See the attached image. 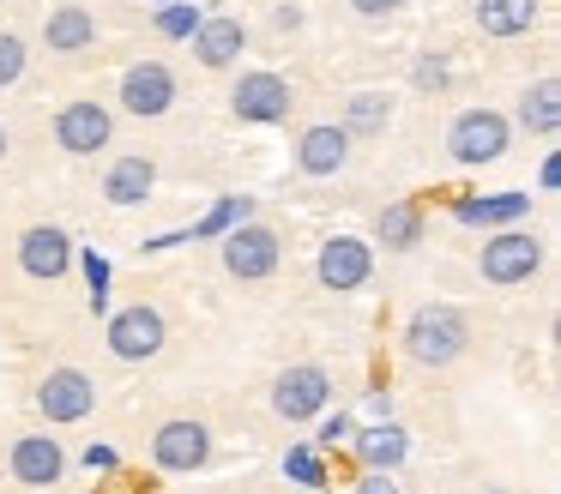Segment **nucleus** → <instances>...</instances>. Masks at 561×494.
I'll return each mask as SVG.
<instances>
[{
	"instance_id": "1",
	"label": "nucleus",
	"mask_w": 561,
	"mask_h": 494,
	"mask_svg": "<svg viewBox=\"0 0 561 494\" xmlns=\"http://www.w3.org/2000/svg\"><path fill=\"white\" fill-rule=\"evenodd\" d=\"M399 344L416 368H453V361L471 349V320H465L453 301H423V308L404 320Z\"/></svg>"
},
{
	"instance_id": "2",
	"label": "nucleus",
	"mask_w": 561,
	"mask_h": 494,
	"mask_svg": "<svg viewBox=\"0 0 561 494\" xmlns=\"http://www.w3.org/2000/svg\"><path fill=\"white\" fill-rule=\"evenodd\" d=\"M537 272H543V235H531V229H519V223L495 229V235L477 248V277L495 284V289H519V284H531Z\"/></svg>"
},
{
	"instance_id": "3",
	"label": "nucleus",
	"mask_w": 561,
	"mask_h": 494,
	"mask_svg": "<svg viewBox=\"0 0 561 494\" xmlns=\"http://www.w3.org/2000/svg\"><path fill=\"white\" fill-rule=\"evenodd\" d=\"M513 145V120L501 108H459L447 127V157L459 169H483V163H501Z\"/></svg>"
},
{
	"instance_id": "4",
	"label": "nucleus",
	"mask_w": 561,
	"mask_h": 494,
	"mask_svg": "<svg viewBox=\"0 0 561 494\" xmlns=\"http://www.w3.org/2000/svg\"><path fill=\"white\" fill-rule=\"evenodd\" d=\"M218 253H224V272H230L236 284H266L284 260V235L272 223H260V217H248V223H236L218 235Z\"/></svg>"
},
{
	"instance_id": "5",
	"label": "nucleus",
	"mask_w": 561,
	"mask_h": 494,
	"mask_svg": "<svg viewBox=\"0 0 561 494\" xmlns=\"http://www.w3.org/2000/svg\"><path fill=\"white\" fill-rule=\"evenodd\" d=\"M103 344H110L115 361H151V356H163V344H170V320H163L158 301H127V308L110 313Z\"/></svg>"
},
{
	"instance_id": "6",
	"label": "nucleus",
	"mask_w": 561,
	"mask_h": 494,
	"mask_svg": "<svg viewBox=\"0 0 561 494\" xmlns=\"http://www.w3.org/2000/svg\"><path fill=\"white\" fill-rule=\"evenodd\" d=\"M266 398H272V416L302 428L320 410H332V374L320 368V361H290V368H278V380H272Z\"/></svg>"
},
{
	"instance_id": "7",
	"label": "nucleus",
	"mask_w": 561,
	"mask_h": 494,
	"mask_svg": "<svg viewBox=\"0 0 561 494\" xmlns=\"http://www.w3.org/2000/svg\"><path fill=\"white\" fill-rule=\"evenodd\" d=\"M211 452H218V440H211V428L199 416H170L151 434V464L163 476H194V470L211 464Z\"/></svg>"
},
{
	"instance_id": "8",
	"label": "nucleus",
	"mask_w": 561,
	"mask_h": 494,
	"mask_svg": "<svg viewBox=\"0 0 561 494\" xmlns=\"http://www.w3.org/2000/svg\"><path fill=\"white\" fill-rule=\"evenodd\" d=\"M290 108H296V91H290V79L272 72V67H254L230 84V115L242 120V127H278V120H290Z\"/></svg>"
},
{
	"instance_id": "9",
	"label": "nucleus",
	"mask_w": 561,
	"mask_h": 494,
	"mask_svg": "<svg viewBox=\"0 0 561 494\" xmlns=\"http://www.w3.org/2000/svg\"><path fill=\"white\" fill-rule=\"evenodd\" d=\"M314 277L332 296H356V289H368V277H375V248H368L363 235H351V229H339V235L320 241Z\"/></svg>"
},
{
	"instance_id": "10",
	"label": "nucleus",
	"mask_w": 561,
	"mask_h": 494,
	"mask_svg": "<svg viewBox=\"0 0 561 494\" xmlns=\"http://www.w3.org/2000/svg\"><path fill=\"white\" fill-rule=\"evenodd\" d=\"M98 410V380L85 368H49L37 380V416L49 428H67V422H85Z\"/></svg>"
},
{
	"instance_id": "11",
	"label": "nucleus",
	"mask_w": 561,
	"mask_h": 494,
	"mask_svg": "<svg viewBox=\"0 0 561 494\" xmlns=\"http://www.w3.org/2000/svg\"><path fill=\"white\" fill-rule=\"evenodd\" d=\"M79 260V241L67 235L61 223H31L25 235H19V272L31 277V284H61L67 272H73Z\"/></svg>"
},
{
	"instance_id": "12",
	"label": "nucleus",
	"mask_w": 561,
	"mask_h": 494,
	"mask_svg": "<svg viewBox=\"0 0 561 494\" xmlns=\"http://www.w3.org/2000/svg\"><path fill=\"white\" fill-rule=\"evenodd\" d=\"M115 96H122V108L134 120H158L175 108V72L163 60H134L122 72V84H115Z\"/></svg>"
},
{
	"instance_id": "13",
	"label": "nucleus",
	"mask_w": 561,
	"mask_h": 494,
	"mask_svg": "<svg viewBox=\"0 0 561 494\" xmlns=\"http://www.w3.org/2000/svg\"><path fill=\"white\" fill-rule=\"evenodd\" d=\"M55 145H61L67 157H98L115 145V115L103 103H91V96H79V103H67L61 115H55Z\"/></svg>"
},
{
	"instance_id": "14",
	"label": "nucleus",
	"mask_w": 561,
	"mask_h": 494,
	"mask_svg": "<svg viewBox=\"0 0 561 494\" xmlns=\"http://www.w3.org/2000/svg\"><path fill=\"white\" fill-rule=\"evenodd\" d=\"M7 470H13L19 489H55L67 476V446L55 434H19L13 452H7Z\"/></svg>"
},
{
	"instance_id": "15",
	"label": "nucleus",
	"mask_w": 561,
	"mask_h": 494,
	"mask_svg": "<svg viewBox=\"0 0 561 494\" xmlns=\"http://www.w3.org/2000/svg\"><path fill=\"white\" fill-rule=\"evenodd\" d=\"M351 133L339 127V120H314V127H302V139H296V169H302L308 181H327L339 175L344 163H351Z\"/></svg>"
},
{
	"instance_id": "16",
	"label": "nucleus",
	"mask_w": 561,
	"mask_h": 494,
	"mask_svg": "<svg viewBox=\"0 0 561 494\" xmlns=\"http://www.w3.org/2000/svg\"><path fill=\"white\" fill-rule=\"evenodd\" d=\"M187 43H194V60L206 72H224V67H236V60H242L248 24L236 19V12H206V19H199V31L187 36Z\"/></svg>"
},
{
	"instance_id": "17",
	"label": "nucleus",
	"mask_w": 561,
	"mask_h": 494,
	"mask_svg": "<svg viewBox=\"0 0 561 494\" xmlns=\"http://www.w3.org/2000/svg\"><path fill=\"white\" fill-rule=\"evenodd\" d=\"M351 452L363 470H404V458H411V434H404V422L380 416L368 422V428L351 434Z\"/></svg>"
},
{
	"instance_id": "18",
	"label": "nucleus",
	"mask_w": 561,
	"mask_h": 494,
	"mask_svg": "<svg viewBox=\"0 0 561 494\" xmlns=\"http://www.w3.org/2000/svg\"><path fill=\"white\" fill-rule=\"evenodd\" d=\"M43 48H49V55H85V48H98V12L79 7V0L49 7V19H43Z\"/></svg>"
},
{
	"instance_id": "19",
	"label": "nucleus",
	"mask_w": 561,
	"mask_h": 494,
	"mask_svg": "<svg viewBox=\"0 0 561 494\" xmlns=\"http://www.w3.org/2000/svg\"><path fill=\"white\" fill-rule=\"evenodd\" d=\"M151 193H158V163L151 157H115L110 169H103V199L115 205V211H134V205H146Z\"/></svg>"
},
{
	"instance_id": "20",
	"label": "nucleus",
	"mask_w": 561,
	"mask_h": 494,
	"mask_svg": "<svg viewBox=\"0 0 561 494\" xmlns=\"http://www.w3.org/2000/svg\"><path fill=\"white\" fill-rule=\"evenodd\" d=\"M531 211V193H465L453 199V223L465 229H507Z\"/></svg>"
},
{
	"instance_id": "21",
	"label": "nucleus",
	"mask_w": 561,
	"mask_h": 494,
	"mask_svg": "<svg viewBox=\"0 0 561 494\" xmlns=\"http://www.w3.org/2000/svg\"><path fill=\"white\" fill-rule=\"evenodd\" d=\"M513 127L537 133V139H556V133H561V84L556 79L525 84L519 103H513Z\"/></svg>"
},
{
	"instance_id": "22",
	"label": "nucleus",
	"mask_w": 561,
	"mask_h": 494,
	"mask_svg": "<svg viewBox=\"0 0 561 494\" xmlns=\"http://www.w3.org/2000/svg\"><path fill=\"white\" fill-rule=\"evenodd\" d=\"M392 115H399V103H392L387 91H351L344 96L339 127L351 133V139H380V133L392 127Z\"/></svg>"
},
{
	"instance_id": "23",
	"label": "nucleus",
	"mask_w": 561,
	"mask_h": 494,
	"mask_svg": "<svg viewBox=\"0 0 561 494\" xmlns=\"http://www.w3.org/2000/svg\"><path fill=\"white\" fill-rule=\"evenodd\" d=\"M471 19H477L483 36H525L537 19H543V0H477Z\"/></svg>"
},
{
	"instance_id": "24",
	"label": "nucleus",
	"mask_w": 561,
	"mask_h": 494,
	"mask_svg": "<svg viewBox=\"0 0 561 494\" xmlns=\"http://www.w3.org/2000/svg\"><path fill=\"white\" fill-rule=\"evenodd\" d=\"M423 229H428V217L416 199H392V205H380V217H375V241H387V253H411L416 241H423Z\"/></svg>"
},
{
	"instance_id": "25",
	"label": "nucleus",
	"mask_w": 561,
	"mask_h": 494,
	"mask_svg": "<svg viewBox=\"0 0 561 494\" xmlns=\"http://www.w3.org/2000/svg\"><path fill=\"white\" fill-rule=\"evenodd\" d=\"M248 217H254V199H248V193H230V199H218V205H211V211L199 217L194 229H187V241H218L224 229L248 223Z\"/></svg>"
},
{
	"instance_id": "26",
	"label": "nucleus",
	"mask_w": 561,
	"mask_h": 494,
	"mask_svg": "<svg viewBox=\"0 0 561 494\" xmlns=\"http://www.w3.org/2000/svg\"><path fill=\"white\" fill-rule=\"evenodd\" d=\"M284 476L302 482V489H327V458H320V446L296 440L290 452H284Z\"/></svg>"
},
{
	"instance_id": "27",
	"label": "nucleus",
	"mask_w": 561,
	"mask_h": 494,
	"mask_svg": "<svg viewBox=\"0 0 561 494\" xmlns=\"http://www.w3.org/2000/svg\"><path fill=\"white\" fill-rule=\"evenodd\" d=\"M199 19H206V12H199L194 0H170V7H158V36H170V43H187V36L199 31Z\"/></svg>"
},
{
	"instance_id": "28",
	"label": "nucleus",
	"mask_w": 561,
	"mask_h": 494,
	"mask_svg": "<svg viewBox=\"0 0 561 494\" xmlns=\"http://www.w3.org/2000/svg\"><path fill=\"white\" fill-rule=\"evenodd\" d=\"M411 84H416L423 96H440V91L453 84V60L435 55V48H428V55H416V60H411Z\"/></svg>"
},
{
	"instance_id": "29",
	"label": "nucleus",
	"mask_w": 561,
	"mask_h": 494,
	"mask_svg": "<svg viewBox=\"0 0 561 494\" xmlns=\"http://www.w3.org/2000/svg\"><path fill=\"white\" fill-rule=\"evenodd\" d=\"M73 265H85V284H91V313H110V260L103 253H79Z\"/></svg>"
},
{
	"instance_id": "30",
	"label": "nucleus",
	"mask_w": 561,
	"mask_h": 494,
	"mask_svg": "<svg viewBox=\"0 0 561 494\" xmlns=\"http://www.w3.org/2000/svg\"><path fill=\"white\" fill-rule=\"evenodd\" d=\"M25 67H31V48L19 43L13 31H0V91H7V84H19V79H25Z\"/></svg>"
},
{
	"instance_id": "31",
	"label": "nucleus",
	"mask_w": 561,
	"mask_h": 494,
	"mask_svg": "<svg viewBox=\"0 0 561 494\" xmlns=\"http://www.w3.org/2000/svg\"><path fill=\"white\" fill-rule=\"evenodd\" d=\"M314 422H320V434H314L320 452H332L339 440H351V434H356V416H351V410H339V416H332V410H320Z\"/></svg>"
},
{
	"instance_id": "32",
	"label": "nucleus",
	"mask_w": 561,
	"mask_h": 494,
	"mask_svg": "<svg viewBox=\"0 0 561 494\" xmlns=\"http://www.w3.org/2000/svg\"><path fill=\"white\" fill-rule=\"evenodd\" d=\"M356 494H404V482H399V470H363Z\"/></svg>"
},
{
	"instance_id": "33",
	"label": "nucleus",
	"mask_w": 561,
	"mask_h": 494,
	"mask_svg": "<svg viewBox=\"0 0 561 494\" xmlns=\"http://www.w3.org/2000/svg\"><path fill=\"white\" fill-rule=\"evenodd\" d=\"M85 470L115 476V470H122V452H115V446H103V440H91V446H85Z\"/></svg>"
},
{
	"instance_id": "34",
	"label": "nucleus",
	"mask_w": 561,
	"mask_h": 494,
	"mask_svg": "<svg viewBox=\"0 0 561 494\" xmlns=\"http://www.w3.org/2000/svg\"><path fill=\"white\" fill-rule=\"evenodd\" d=\"M404 7V0H351V12H356V19H392V12H399Z\"/></svg>"
},
{
	"instance_id": "35",
	"label": "nucleus",
	"mask_w": 561,
	"mask_h": 494,
	"mask_svg": "<svg viewBox=\"0 0 561 494\" xmlns=\"http://www.w3.org/2000/svg\"><path fill=\"white\" fill-rule=\"evenodd\" d=\"M272 24H278V31H302V7H296V0H278V7H272Z\"/></svg>"
},
{
	"instance_id": "36",
	"label": "nucleus",
	"mask_w": 561,
	"mask_h": 494,
	"mask_svg": "<svg viewBox=\"0 0 561 494\" xmlns=\"http://www.w3.org/2000/svg\"><path fill=\"white\" fill-rule=\"evenodd\" d=\"M363 404H368V416H392V392H387V386H368V398H363Z\"/></svg>"
},
{
	"instance_id": "37",
	"label": "nucleus",
	"mask_w": 561,
	"mask_h": 494,
	"mask_svg": "<svg viewBox=\"0 0 561 494\" xmlns=\"http://www.w3.org/2000/svg\"><path fill=\"white\" fill-rule=\"evenodd\" d=\"M537 181H543V193H556V181H561V157L556 151L543 157V175H537Z\"/></svg>"
},
{
	"instance_id": "38",
	"label": "nucleus",
	"mask_w": 561,
	"mask_h": 494,
	"mask_svg": "<svg viewBox=\"0 0 561 494\" xmlns=\"http://www.w3.org/2000/svg\"><path fill=\"white\" fill-rule=\"evenodd\" d=\"M7 151H13V133H7V120H0V163H7Z\"/></svg>"
},
{
	"instance_id": "39",
	"label": "nucleus",
	"mask_w": 561,
	"mask_h": 494,
	"mask_svg": "<svg viewBox=\"0 0 561 494\" xmlns=\"http://www.w3.org/2000/svg\"><path fill=\"white\" fill-rule=\"evenodd\" d=\"M477 494H507V489H477Z\"/></svg>"
},
{
	"instance_id": "40",
	"label": "nucleus",
	"mask_w": 561,
	"mask_h": 494,
	"mask_svg": "<svg viewBox=\"0 0 561 494\" xmlns=\"http://www.w3.org/2000/svg\"><path fill=\"white\" fill-rule=\"evenodd\" d=\"M151 7H170V0H151Z\"/></svg>"
}]
</instances>
